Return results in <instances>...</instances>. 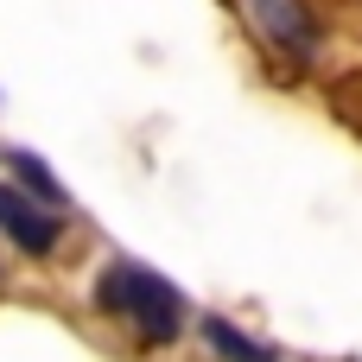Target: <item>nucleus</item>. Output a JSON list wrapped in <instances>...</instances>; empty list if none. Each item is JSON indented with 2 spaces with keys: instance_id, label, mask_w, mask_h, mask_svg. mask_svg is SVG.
Masks as SVG:
<instances>
[{
  "instance_id": "1",
  "label": "nucleus",
  "mask_w": 362,
  "mask_h": 362,
  "mask_svg": "<svg viewBox=\"0 0 362 362\" xmlns=\"http://www.w3.org/2000/svg\"><path fill=\"white\" fill-rule=\"evenodd\" d=\"M95 305L102 312H121L146 344H172L185 331V299L140 261H108V274L95 280Z\"/></svg>"
},
{
  "instance_id": "2",
  "label": "nucleus",
  "mask_w": 362,
  "mask_h": 362,
  "mask_svg": "<svg viewBox=\"0 0 362 362\" xmlns=\"http://www.w3.org/2000/svg\"><path fill=\"white\" fill-rule=\"evenodd\" d=\"M0 229H6V242H13V248H25V255H51V248H57V235H64L57 210H51V204H38V197H32V191H19V185H0Z\"/></svg>"
},
{
  "instance_id": "3",
  "label": "nucleus",
  "mask_w": 362,
  "mask_h": 362,
  "mask_svg": "<svg viewBox=\"0 0 362 362\" xmlns=\"http://www.w3.org/2000/svg\"><path fill=\"white\" fill-rule=\"evenodd\" d=\"M248 13H255L261 38H267L280 57H312V51H318V32H312V19H305L299 0H248Z\"/></svg>"
},
{
  "instance_id": "4",
  "label": "nucleus",
  "mask_w": 362,
  "mask_h": 362,
  "mask_svg": "<svg viewBox=\"0 0 362 362\" xmlns=\"http://www.w3.org/2000/svg\"><path fill=\"white\" fill-rule=\"evenodd\" d=\"M197 331H204V344H210L223 362H267V350H261L255 337H242V331L223 325V318H197Z\"/></svg>"
},
{
  "instance_id": "5",
  "label": "nucleus",
  "mask_w": 362,
  "mask_h": 362,
  "mask_svg": "<svg viewBox=\"0 0 362 362\" xmlns=\"http://www.w3.org/2000/svg\"><path fill=\"white\" fill-rule=\"evenodd\" d=\"M6 165H13V172H19V185H25L32 197H45L51 210H64V204H70V197H64V185L51 178V165H45L38 153H6Z\"/></svg>"
}]
</instances>
